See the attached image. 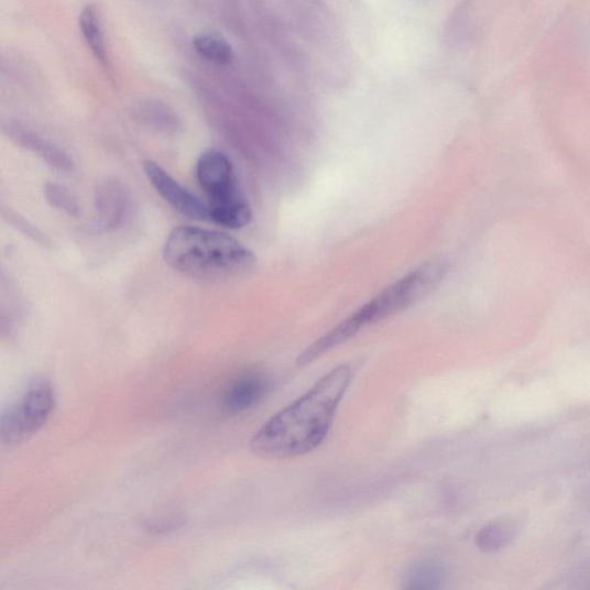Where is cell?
I'll use <instances>...</instances> for the list:
<instances>
[{"mask_svg":"<svg viewBox=\"0 0 590 590\" xmlns=\"http://www.w3.org/2000/svg\"><path fill=\"white\" fill-rule=\"evenodd\" d=\"M353 379L350 364H341L319 380L253 436L250 447L264 459H292L323 445L334 424L337 408Z\"/></svg>","mask_w":590,"mask_h":590,"instance_id":"obj_1","label":"cell"},{"mask_svg":"<svg viewBox=\"0 0 590 590\" xmlns=\"http://www.w3.org/2000/svg\"><path fill=\"white\" fill-rule=\"evenodd\" d=\"M166 263L178 273L200 281H227L251 275L255 254L236 238L195 227H178L163 250Z\"/></svg>","mask_w":590,"mask_h":590,"instance_id":"obj_2","label":"cell"},{"mask_svg":"<svg viewBox=\"0 0 590 590\" xmlns=\"http://www.w3.org/2000/svg\"><path fill=\"white\" fill-rule=\"evenodd\" d=\"M196 176L208 196L210 220L229 229H240L251 223V206L225 153L210 150L203 154L196 165Z\"/></svg>","mask_w":590,"mask_h":590,"instance_id":"obj_3","label":"cell"},{"mask_svg":"<svg viewBox=\"0 0 590 590\" xmlns=\"http://www.w3.org/2000/svg\"><path fill=\"white\" fill-rule=\"evenodd\" d=\"M56 393L51 381L34 379L19 398L0 413V450L14 448L35 435L52 416Z\"/></svg>","mask_w":590,"mask_h":590,"instance_id":"obj_4","label":"cell"},{"mask_svg":"<svg viewBox=\"0 0 590 590\" xmlns=\"http://www.w3.org/2000/svg\"><path fill=\"white\" fill-rule=\"evenodd\" d=\"M449 264L442 259L416 267L403 280L381 292L356 314L363 326L372 325L423 301L447 277Z\"/></svg>","mask_w":590,"mask_h":590,"instance_id":"obj_5","label":"cell"},{"mask_svg":"<svg viewBox=\"0 0 590 590\" xmlns=\"http://www.w3.org/2000/svg\"><path fill=\"white\" fill-rule=\"evenodd\" d=\"M0 131L24 151L40 157L48 166L63 172L73 170L74 162L63 148L48 141L19 120L0 117Z\"/></svg>","mask_w":590,"mask_h":590,"instance_id":"obj_6","label":"cell"},{"mask_svg":"<svg viewBox=\"0 0 590 590\" xmlns=\"http://www.w3.org/2000/svg\"><path fill=\"white\" fill-rule=\"evenodd\" d=\"M144 172L157 193L172 208L188 218L210 220L208 205L172 178L159 164L152 161L146 162Z\"/></svg>","mask_w":590,"mask_h":590,"instance_id":"obj_7","label":"cell"},{"mask_svg":"<svg viewBox=\"0 0 590 590\" xmlns=\"http://www.w3.org/2000/svg\"><path fill=\"white\" fill-rule=\"evenodd\" d=\"M270 379L261 371H249L231 381L220 397L225 414L238 415L260 404L270 390Z\"/></svg>","mask_w":590,"mask_h":590,"instance_id":"obj_8","label":"cell"},{"mask_svg":"<svg viewBox=\"0 0 590 590\" xmlns=\"http://www.w3.org/2000/svg\"><path fill=\"white\" fill-rule=\"evenodd\" d=\"M130 196L127 187L117 179H108L95 190V229L108 232L118 229L127 218Z\"/></svg>","mask_w":590,"mask_h":590,"instance_id":"obj_9","label":"cell"},{"mask_svg":"<svg viewBox=\"0 0 590 590\" xmlns=\"http://www.w3.org/2000/svg\"><path fill=\"white\" fill-rule=\"evenodd\" d=\"M364 326L356 313L324 337L312 343L297 359L299 367L308 365L319 357L354 337Z\"/></svg>","mask_w":590,"mask_h":590,"instance_id":"obj_10","label":"cell"},{"mask_svg":"<svg viewBox=\"0 0 590 590\" xmlns=\"http://www.w3.org/2000/svg\"><path fill=\"white\" fill-rule=\"evenodd\" d=\"M79 26L86 44L94 57L103 67L110 66L108 48L101 26L100 17L94 6L83 9L79 18Z\"/></svg>","mask_w":590,"mask_h":590,"instance_id":"obj_11","label":"cell"},{"mask_svg":"<svg viewBox=\"0 0 590 590\" xmlns=\"http://www.w3.org/2000/svg\"><path fill=\"white\" fill-rule=\"evenodd\" d=\"M516 536L515 525L509 521H498L484 526L476 536L477 547L488 554L506 548Z\"/></svg>","mask_w":590,"mask_h":590,"instance_id":"obj_12","label":"cell"},{"mask_svg":"<svg viewBox=\"0 0 590 590\" xmlns=\"http://www.w3.org/2000/svg\"><path fill=\"white\" fill-rule=\"evenodd\" d=\"M446 576L445 564L437 560H423L416 562L408 571L405 587L408 589H436L445 582Z\"/></svg>","mask_w":590,"mask_h":590,"instance_id":"obj_13","label":"cell"},{"mask_svg":"<svg viewBox=\"0 0 590 590\" xmlns=\"http://www.w3.org/2000/svg\"><path fill=\"white\" fill-rule=\"evenodd\" d=\"M193 44L196 53L211 63L228 65L232 62V48L223 37L203 33L194 37Z\"/></svg>","mask_w":590,"mask_h":590,"instance_id":"obj_14","label":"cell"},{"mask_svg":"<svg viewBox=\"0 0 590 590\" xmlns=\"http://www.w3.org/2000/svg\"><path fill=\"white\" fill-rule=\"evenodd\" d=\"M43 194L47 205L54 209L73 218H78L81 215L78 196L65 185L53 182L45 183Z\"/></svg>","mask_w":590,"mask_h":590,"instance_id":"obj_15","label":"cell"},{"mask_svg":"<svg viewBox=\"0 0 590 590\" xmlns=\"http://www.w3.org/2000/svg\"><path fill=\"white\" fill-rule=\"evenodd\" d=\"M0 218L23 237L31 239L42 248H53V240L30 219L22 216L10 207L0 205Z\"/></svg>","mask_w":590,"mask_h":590,"instance_id":"obj_16","label":"cell"},{"mask_svg":"<svg viewBox=\"0 0 590 590\" xmlns=\"http://www.w3.org/2000/svg\"><path fill=\"white\" fill-rule=\"evenodd\" d=\"M471 0H465L452 13L446 32V40L451 46H460L467 39L471 31Z\"/></svg>","mask_w":590,"mask_h":590,"instance_id":"obj_17","label":"cell"},{"mask_svg":"<svg viewBox=\"0 0 590 590\" xmlns=\"http://www.w3.org/2000/svg\"><path fill=\"white\" fill-rule=\"evenodd\" d=\"M184 524L178 515L165 516L162 520L150 521L146 524L148 531L155 534H165L174 532Z\"/></svg>","mask_w":590,"mask_h":590,"instance_id":"obj_18","label":"cell"},{"mask_svg":"<svg viewBox=\"0 0 590 590\" xmlns=\"http://www.w3.org/2000/svg\"><path fill=\"white\" fill-rule=\"evenodd\" d=\"M14 335V326L8 313L0 307V339H9Z\"/></svg>","mask_w":590,"mask_h":590,"instance_id":"obj_19","label":"cell"}]
</instances>
